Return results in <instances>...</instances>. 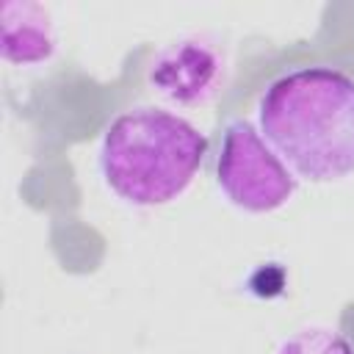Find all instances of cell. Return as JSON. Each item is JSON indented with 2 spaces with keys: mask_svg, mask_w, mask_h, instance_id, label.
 Listing matches in <instances>:
<instances>
[{
  "mask_svg": "<svg viewBox=\"0 0 354 354\" xmlns=\"http://www.w3.org/2000/svg\"><path fill=\"white\" fill-rule=\"evenodd\" d=\"M296 174L249 119H230L216 149V185L243 213H274L296 194Z\"/></svg>",
  "mask_w": 354,
  "mask_h": 354,
  "instance_id": "cell-3",
  "label": "cell"
},
{
  "mask_svg": "<svg viewBox=\"0 0 354 354\" xmlns=\"http://www.w3.org/2000/svg\"><path fill=\"white\" fill-rule=\"evenodd\" d=\"M254 127L307 183L354 174V77L337 66H296L257 97Z\"/></svg>",
  "mask_w": 354,
  "mask_h": 354,
  "instance_id": "cell-1",
  "label": "cell"
},
{
  "mask_svg": "<svg viewBox=\"0 0 354 354\" xmlns=\"http://www.w3.org/2000/svg\"><path fill=\"white\" fill-rule=\"evenodd\" d=\"M207 136L160 105L122 111L102 130L97 169L102 183L133 207L174 202L199 174Z\"/></svg>",
  "mask_w": 354,
  "mask_h": 354,
  "instance_id": "cell-2",
  "label": "cell"
},
{
  "mask_svg": "<svg viewBox=\"0 0 354 354\" xmlns=\"http://www.w3.org/2000/svg\"><path fill=\"white\" fill-rule=\"evenodd\" d=\"M224 53L202 36H183L163 44L147 66L149 88L160 100L183 108L210 102L224 86Z\"/></svg>",
  "mask_w": 354,
  "mask_h": 354,
  "instance_id": "cell-4",
  "label": "cell"
},
{
  "mask_svg": "<svg viewBox=\"0 0 354 354\" xmlns=\"http://www.w3.org/2000/svg\"><path fill=\"white\" fill-rule=\"evenodd\" d=\"M277 354H354V346L343 332L313 324L288 335L277 346Z\"/></svg>",
  "mask_w": 354,
  "mask_h": 354,
  "instance_id": "cell-6",
  "label": "cell"
},
{
  "mask_svg": "<svg viewBox=\"0 0 354 354\" xmlns=\"http://www.w3.org/2000/svg\"><path fill=\"white\" fill-rule=\"evenodd\" d=\"M55 28L39 3H3L0 8V55L11 66H36L55 53Z\"/></svg>",
  "mask_w": 354,
  "mask_h": 354,
  "instance_id": "cell-5",
  "label": "cell"
}]
</instances>
